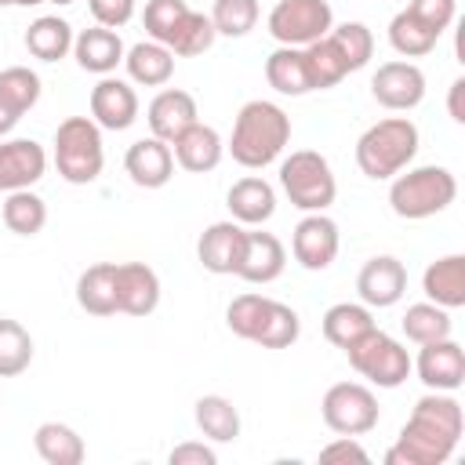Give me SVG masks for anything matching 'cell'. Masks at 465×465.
<instances>
[{
    "label": "cell",
    "mask_w": 465,
    "mask_h": 465,
    "mask_svg": "<svg viewBox=\"0 0 465 465\" xmlns=\"http://www.w3.org/2000/svg\"><path fill=\"white\" fill-rule=\"evenodd\" d=\"M465 432V411L450 392H425L403 421L396 443L385 450V465H443L458 450Z\"/></svg>",
    "instance_id": "obj_1"
},
{
    "label": "cell",
    "mask_w": 465,
    "mask_h": 465,
    "mask_svg": "<svg viewBox=\"0 0 465 465\" xmlns=\"http://www.w3.org/2000/svg\"><path fill=\"white\" fill-rule=\"evenodd\" d=\"M287 142H291V116L269 98H251L240 105L225 149L240 167L262 171L283 156Z\"/></svg>",
    "instance_id": "obj_2"
},
{
    "label": "cell",
    "mask_w": 465,
    "mask_h": 465,
    "mask_svg": "<svg viewBox=\"0 0 465 465\" xmlns=\"http://www.w3.org/2000/svg\"><path fill=\"white\" fill-rule=\"evenodd\" d=\"M418 145H421V134L411 116H385L356 138V167L374 182H389L403 167H411V160L418 156Z\"/></svg>",
    "instance_id": "obj_3"
},
{
    "label": "cell",
    "mask_w": 465,
    "mask_h": 465,
    "mask_svg": "<svg viewBox=\"0 0 465 465\" xmlns=\"http://www.w3.org/2000/svg\"><path fill=\"white\" fill-rule=\"evenodd\" d=\"M389 182H392L389 185V207H392L396 218H407V222L432 218V214L447 211L458 196V178L440 163L403 167Z\"/></svg>",
    "instance_id": "obj_4"
},
{
    "label": "cell",
    "mask_w": 465,
    "mask_h": 465,
    "mask_svg": "<svg viewBox=\"0 0 465 465\" xmlns=\"http://www.w3.org/2000/svg\"><path fill=\"white\" fill-rule=\"evenodd\" d=\"M58 178L69 185H91L105 167V145L102 127L91 116H65L54 131V153H51Z\"/></svg>",
    "instance_id": "obj_5"
},
{
    "label": "cell",
    "mask_w": 465,
    "mask_h": 465,
    "mask_svg": "<svg viewBox=\"0 0 465 465\" xmlns=\"http://www.w3.org/2000/svg\"><path fill=\"white\" fill-rule=\"evenodd\" d=\"M280 189L298 211H327L338 196V178L323 153L316 149H294L280 160Z\"/></svg>",
    "instance_id": "obj_6"
},
{
    "label": "cell",
    "mask_w": 465,
    "mask_h": 465,
    "mask_svg": "<svg viewBox=\"0 0 465 465\" xmlns=\"http://www.w3.org/2000/svg\"><path fill=\"white\" fill-rule=\"evenodd\" d=\"M341 352H345L349 367L378 389H400L411 378V352L381 327H371L367 334L349 341Z\"/></svg>",
    "instance_id": "obj_7"
},
{
    "label": "cell",
    "mask_w": 465,
    "mask_h": 465,
    "mask_svg": "<svg viewBox=\"0 0 465 465\" xmlns=\"http://www.w3.org/2000/svg\"><path fill=\"white\" fill-rule=\"evenodd\" d=\"M323 425L338 436H363L378 425V396L363 381H334L320 400Z\"/></svg>",
    "instance_id": "obj_8"
},
{
    "label": "cell",
    "mask_w": 465,
    "mask_h": 465,
    "mask_svg": "<svg viewBox=\"0 0 465 465\" xmlns=\"http://www.w3.org/2000/svg\"><path fill=\"white\" fill-rule=\"evenodd\" d=\"M265 25L280 47H309L331 33L334 11L327 0H276Z\"/></svg>",
    "instance_id": "obj_9"
},
{
    "label": "cell",
    "mask_w": 465,
    "mask_h": 465,
    "mask_svg": "<svg viewBox=\"0 0 465 465\" xmlns=\"http://www.w3.org/2000/svg\"><path fill=\"white\" fill-rule=\"evenodd\" d=\"M338 247H341V232H338V222L327 218L323 211H309L294 232H291V254L302 269L309 272H323L331 269V262L338 258Z\"/></svg>",
    "instance_id": "obj_10"
},
{
    "label": "cell",
    "mask_w": 465,
    "mask_h": 465,
    "mask_svg": "<svg viewBox=\"0 0 465 465\" xmlns=\"http://www.w3.org/2000/svg\"><path fill=\"white\" fill-rule=\"evenodd\" d=\"M411 374H418V381L432 392H454L465 385V349L454 338L425 341L411 360Z\"/></svg>",
    "instance_id": "obj_11"
},
{
    "label": "cell",
    "mask_w": 465,
    "mask_h": 465,
    "mask_svg": "<svg viewBox=\"0 0 465 465\" xmlns=\"http://www.w3.org/2000/svg\"><path fill=\"white\" fill-rule=\"evenodd\" d=\"M371 94L381 109H392V113H411L414 105H421L425 98V73L421 65L407 62V58H396V62H385L378 65V73L371 76Z\"/></svg>",
    "instance_id": "obj_12"
},
{
    "label": "cell",
    "mask_w": 465,
    "mask_h": 465,
    "mask_svg": "<svg viewBox=\"0 0 465 465\" xmlns=\"http://www.w3.org/2000/svg\"><path fill=\"white\" fill-rule=\"evenodd\" d=\"M356 294L371 309H389L407 294V265L392 254H374L356 272Z\"/></svg>",
    "instance_id": "obj_13"
},
{
    "label": "cell",
    "mask_w": 465,
    "mask_h": 465,
    "mask_svg": "<svg viewBox=\"0 0 465 465\" xmlns=\"http://www.w3.org/2000/svg\"><path fill=\"white\" fill-rule=\"evenodd\" d=\"M138 91L131 87V80H120V76H102L94 87H91V120L102 127V131H127L134 120H138Z\"/></svg>",
    "instance_id": "obj_14"
},
{
    "label": "cell",
    "mask_w": 465,
    "mask_h": 465,
    "mask_svg": "<svg viewBox=\"0 0 465 465\" xmlns=\"http://www.w3.org/2000/svg\"><path fill=\"white\" fill-rule=\"evenodd\" d=\"M47 174V153L36 138H0V193L33 189Z\"/></svg>",
    "instance_id": "obj_15"
},
{
    "label": "cell",
    "mask_w": 465,
    "mask_h": 465,
    "mask_svg": "<svg viewBox=\"0 0 465 465\" xmlns=\"http://www.w3.org/2000/svg\"><path fill=\"white\" fill-rule=\"evenodd\" d=\"M243 236H247V225L225 218V222H211L200 240H196V258L207 272L214 276H236L240 269V254H243Z\"/></svg>",
    "instance_id": "obj_16"
},
{
    "label": "cell",
    "mask_w": 465,
    "mask_h": 465,
    "mask_svg": "<svg viewBox=\"0 0 465 465\" xmlns=\"http://www.w3.org/2000/svg\"><path fill=\"white\" fill-rule=\"evenodd\" d=\"M124 171L138 189H163L174 178V153L163 138H138L124 153Z\"/></svg>",
    "instance_id": "obj_17"
},
{
    "label": "cell",
    "mask_w": 465,
    "mask_h": 465,
    "mask_svg": "<svg viewBox=\"0 0 465 465\" xmlns=\"http://www.w3.org/2000/svg\"><path fill=\"white\" fill-rule=\"evenodd\" d=\"M283 269H287V247L280 243V236L262 232L258 225H251L247 236H243V254H240L236 276L247 280V283H262L265 287V283L280 280Z\"/></svg>",
    "instance_id": "obj_18"
},
{
    "label": "cell",
    "mask_w": 465,
    "mask_h": 465,
    "mask_svg": "<svg viewBox=\"0 0 465 465\" xmlns=\"http://www.w3.org/2000/svg\"><path fill=\"white\" fill-rule=\"evenodd\" d=\"M160 305V276L145 262H116V312L149 316Z\"/></svg>",
    "instance_id": "obj_19"
},
{
    "label": "cell",
    "mask_w": 465,
    "mask_h": 465,
    "mask_svg": "<svg viewBox=\"0 0 465 465\" xmlns=\"http://www.w3.org/2000/svg\"><path fill=\"white\" fill-rule=\"evenodd\" d=\"M200 120V109H196V98L182 87H163L156 91V98L149 102L145 109V124H149V134L153 138H163L167 145L189 127Z\"/></svg>",
    "instance_id": "obj_20"
},
{
    "label": "cell",
    "mask_w": 465,
    "mask_h": 465,
    "mask_svg": "<svg viewBox=\"0 0 465 465\" xmlns=\"http://www.w3.org/2000/svg\"><path fill=\"white\" fill-rule=\"evenodd\" d=\"M171 153H174V163L189 174H207L222 163L225 156V142L222 134L211 127V124H189L174 142H171Z\"/></svg>",
    "instance_id": "obj_21"
},
{
    "label": "cell",
    "mask_w": 465,
    "mask_h": 465,
    "mask_svg": "<svg viewBox=\"0 0 465 465\" xmlns=\"http://www.w3.org/2000/svg\"><path fill=\"white\" fill-rule=\"evenodd\" d=\"M124 40L116 29H105V25H91V29H80L73 36V58L84 73H94V76H109L120 62H124Z\"/></svg>",
    "instance_id": "obj_22"
},
{
    "label": "cell",
    "mask_w": 465,
    "mask_h": 465,
    "mask_svg": "<svg viewBox=\"0 0 465 465\" xmlns=\"http://www.w3.org/2000/svg\"><path fill=\"white\" fill-rule=\"evenodd\" d=\"M225 207H229V218L240 222V225H265L272 214H276V189L258 178V174H247L240 182L229 185L225 193Z\"/></svg>",
    "instance_id": "obj_23"
},
{
    "label": "cell",
    "mask_w": 465,
    "mask_h": 465,
    "mask_svg": "<svg viewBox=\"0 0 465 465\" xmlns=\"http://www.w3.org/2000/svg\"><path fill=\"white\" fill-rule=\"evenodd\" d=\"M421 291L429 302L443 309H461L465 305V254H443L429 262L421 272Z\"/></svg>",
    "instance_id": "obj_24"
},
{
    "label": "cell",
    "mask_w": 465,
    "mask_h": 465,
    "mask_svg": "<svg viewBox=\"0 0 465 465\" xmlns=\"http://www.w3.org/2000/svg\"><path fill=\"white\" fill-rule=\"evenodd\" d=\"M124 69L138 87H163L174 76V54L156 40H138L124 51Z\"/></svg>",
    "instance_id": "obj_25"
},
{
    "label": "cell",
    "mask_w": 465,
    "mask_h": 465,
    "mask_svg": "<svg viewBox=\"0 0 465 465\" xmlns=\"http://www.w3.org/2000/svg\"><path fill=\"white\" fill-rule=\"evenodd\" d=\"M76 305L91 316L116 312V262H94L76 276Z\"/></svg>",
    "instance_id": "obj_26"
},
{
    "label": "cell",
    "mask_w": 465,
    "mask_h": 465,
    "mask_svg": "<svg viewBox=\"0 0 465 465\" xmlns=\"http://www.w3.org/2000/svg\"><path fill=\"white\" fill-rule=\"evenodd\" d=\"M265 80L276 94H291V98L309 94L312 80H309V65H305V47H276L265 58Z\"/></svg>",
    "instance_id": "obj_27"
},
{
    "label": "cell",
    "mask_w": 465,
    "mask_h": 465,
    "mask_svg": "<svg viewBox=\"0 0 465 465\" xmlns=\"http://www.w3.org/2000/svg\"><path fill=\"white\" fill-rule=\"evenodd\" d=\"M193 418H196V429L211 440V443H236L240 436V411L229 396L222 392H207L193 403Z\"/></svg>",
    "instance_id": "obj_28"
},
{
    "label": "cell",
    "mask_w": 465,
    "mask_h": 465,
    "mask_svg": "<svg viewBox=\"0 0 465 465\" xmlns=\"http://www.w3.org/2000/svg\"><path fill=\"white\" fill-rule=\"evenodd\" d=\"M33 447L47 465H80L87 458L84 436L65 421H40L33 432Z\"/></svg>",
    "instance_id": "obj_29"
},
{
    "label": "cell",
    "mask_w": 465,
    "mask_h": 465,
    "mask_svg": "<svg viewBox=\"0 0 465 465\" xmlns=\"http://www.w3.org/2000/svg\"><path fill=\"white\" fill-rule=\"evenodd\" d=\"M73 25L58 15H40L25 29V51L40 62H62L73 51Z\"/></svg>",
    "instance_id": "obj_30"
},
{
    "label": "cell",
    "mask_w": 465,
    "mask_h": 465,
    "mask_svg": "<svg viewBox=\"0 0 465 465\" xmlns=\"http://www.w3.org/2000/svg\"><path fill=\"white\" fill-rule=\"evenodd\" d=\"M374 323V309L363 305V302H334L327 312H323V338L334 345V349H345L349 341H356L360 334H367Z\"/></svg>",
    "instance_id": "obj_31"
},
{
    "label": "cell",
    "mask_w": 465,
    "mask_h": 465,
    "mask_svg": "<svg viewBox=\"0 0 465 465\" xmlns=\"http://www.w3.org/2000/svg\"><path fill=\"white\" fill-rule=\"evenodd\" d=\"M0 218L15 236H36L47 225V203L33 189H15V193H4Z\"/></svg>",
    "instance_id": "obj_32"
},
{
    "label": "cell",
    "mask_w": 465,
    "mask_h": 465,
    "mask_svg": "<svg viewBox=\"0 0 465 465\" xmlns=\"http://www.w3.org/2000/svg\"><path fill=\"white\" fill-rule=\"evenodd\" d=\"M400 327H403L407 341H414V345L450 338V331H454V323H450V309H443V305H436V302H429V298L407 305Z\"/></svg>",
    "instance_id": "obj_33"
},
{
    "label": "cell",
    "mask_w": 465,
    "mask_h": 465,
    "mask_svg": "<svg viewBox=\"0 0 465 465\" xmlns=\"http://www.w3.org/2000/svg\"><path fill=\"white\" fill-rule=\"evenodd\" d=\"M214 40H218V33H214V25H211V15L189 7L185 18L174 25V33H171V40H167L163 47H171L174 58H196V54L211 51Z\"/></svg>",
    "instance_id": "obj_34"
},
{
    "label": "cell",
    "mask_w": 465,
    "mask_h": 465,
    "mask_svg": "<svg viewBox=\"0 0 465 465\" xmlns=\"http://www.w3.org/2000/svg\"><path fill=\"white\" fill-rule=\"evenodd\" d=\"M436 40H440V36H436L429 25H421L407 7L396 11L392 22H389V44H392V51H396L400 58H425V54L436 47Z\"/></svg>",
    "instance_id": "obj_35"
},
{
    "label": "cell",
    "mask_w": 465,
    "mask_h": 465,
    "mask_svg": "<svg viewBox=\"0 0 465 465\" xmlns=\"http://www.w3.org/2000/svg\"><path fill=\"white\" fill-rule=\"evenodd\" d=\"M298 334H302V316L291 305L269 298V309L262 316V327L254 334V345H262V349H291L298 341Z\"/></svg>",
    "instance_id": "obj_36"
},
{
    "label": "cell",
    "mask_w": 465,
    "mask_h": 465,
    "mask_svg": "<svg viewBox=\"0 0 465 465\" xmlns=\"http://www.w3.org/2000/svg\"><path fill=\"white\" fill-rule=\"evenodd\" d=\"M33 363V334L11 320L0 316V378H18Z\"/></svg>",
    "instance_id": "obj_37"
},
{
    "label": "cell",
    "mask_w": 465,
    "mask_h": 465,
    "mask_svg": "<svg viewBox=\"0 0 465 465\" xmlns=\"http://www.w3.org/2000/svg\"><path fill=\"white\" fill-rule=\"evenodd\" d=\"M40 76L29 69V65H7L0 69V102L15 113V116H25L36 102H40Z\"/></svg>",
    "instance_id": "obj_38"
},
{
    "label": "cell",
    "mask_w": 465,
    "mask_h": 465,
    "mask_svg": "<svg viewBox=\"0 0 465 465\" xmlns=\"http://www.w3.org/2000/svg\"><path fill=\"white\" fill-rule=\"evenodd\" d=\"M305 65H309V80H312V91H327V87H338L345 76H349V65L341 62L338 47L331 44V36L316 40L305 47Z\"/></svg>",
    "instance_id": "obj_39"
},
{
    "label": "cell",
    "mask_w": 465,
    "mask_h": 465,
    "mask_svg": "<svg viewBox=\"0 0 465 465\" xmlns=\"http://www.w3.org/2000/svg\"><path fill=\"white\" fill-rule=\"evenodd\" d=\"M331 44L338 47L341 62L349 65V73L363 69L374 54V33L363 25V22H341V25H331Z\"/></svg>",
    "instance_id": "obj_40"
},
{
    "label": "cell",
    "mask_w": 465,
    "mask_h": 465,
    "mask_svg": "<svg viewBox=\"0 0 465 465\" xmlns=\"http://www.w3.org/2000/svg\"><path fill=\"white\" fill-rule=\"evenodd\" d=\"M258 0H214L211 7V25L218 36H247L254 25H258Z\"/></svg>",
    "instance_id": "obj_41"
},
{
    "label": "cell",
    "mask_w": 465,
    "mask_h": 465,
    "mask_svg": "<svg viewBox=\"0 0 465 465\" xmlns=\"http://www.w3.org/2000/svg\"><path fill=\"white\" fill-rule=\"evenodd\" d=\"M265 309H269V298H265V294H258V291L236 294V298L229 302V309H225V327H229L236 338L254 341V334H258V327H262Z\"/></svg>",
    "instance_id": "obj_42"
},
{
    "label": "cell",
    "mask_w": 465,
    "mask_h": 465,
    "mask_svg": "<svg viewBox=\"0 0 465 465\" xmlns=\"http://www.w3.org/2000/svg\"><path fill=\"white\" fill-rule=\"evenodd\" d=\"M189 4L185 0H145V11H142V25L149 33V40L156 44H167L174 25L185 18Z\"/></svg>",
    "instance_id": "obj_43"
},
{
    "label": "cell",
    "mask_w": 465,
    "mask_h": 465,
    "mask_svg": "<svg viewBox=\"0 0 465 465\" xmlns=\"http://www.w3.org/2000/svg\"><path fill=\"white\" fill-rule=\"evenodd\" d=\"M407 11H411L421 25H429L436 36H443V33L454 25V18H458V0H411Z\"/></svg>",
    "instance_id": "obj_44"
},
{
    "label": "cell",
    "mask_w": 465,
    "mask_h": 465,
    "mask_svg": "<svg viewBox=\"0 0 465 465\" xmlns=\"http://www.w3.org/2000/svg\"><path fill=\"white\" fill-rule=\"evenodd\" d=\"M87 7L94 25H105V29H120L134 18V0H87Z\"/></svg>",
    "instance_id": "obj_45"
},
{
    "label": "cell",
    "mask_w": 465,
    "mask_h": 465,
    "mask_svg": "<svg viewBox=\"0 0 465 465\" xmlns=\"http://www.w3.org/2000/svg\"><path fill=\"white\" fill-rule=\"evenodd\" d=\"M167 461L171 465H218V450L203 440H185V443L171 447Z\"/></svg>",
    "instance_id": "obj_46"
},
{
    "label": "cell",
    "mask_w": 465,
    "mask_h": 465,
    "mask_svg": "<svg viewBox=\"0 0 465 465\" xmlns=\"http://www.w3.org/2000/svg\"><path fill=\"white\" fill-rule=\"evenodd\" d=\"M320 461H360V465H367L371 454L360 443V436H338L327 447H320Z\"/></svg>",
    "instance_id": "obj_47"
},
{
    "label": "cell",
    "mask_w": 465,
    "mask_h": 465,
    "mask_svg": "<svg viewBox=\"0 0 465 465\" xmlns=\"http://www.w3.org/2000/svg\"><path fill=\"white\" fill-rule=\"evenodd\" d=\"M447 113L454 124H465V76H458L447 91Z\"/></svg>",
    "instance_id": "obj_48"
},
{
    "label": "cell",
    "mask_w": 465,
    "mask_h": 465,
    "mask_svg": "<svg viewBox=\"0 0 465 465\" xmlns=\"http://www.w3.org/2000/svg\"><path fill=\"white\" fill-rule=\"evenodd\" d=\"M18 120H22V116H15V113H11V109L0 102V138H7V134L15 131V124H18Z\"/></svg>",
    "instance_id": "obj_49"
},
{
    "label": "cell",
    "mask_w": 465,
    "mask_h": 465,
    "mask_svg": "<svg viewBox=\"0 0 465 465\" xmlns=\"http://www.w3.org/2000/svg\"><path fill=\"white\" fill-rule=\"evenodd\" d=\"M40 4H47V0H11V7H40Z\"/></svg>",
    "instance_id": "obj_50"
},
{
    "label": "cell",
    "mask_w": 465,
    "mask_h": 465,
    "mask_svg": "<svg viewBox=\"0 0 465 465\" xmlns=\"http://www.w3.org/2000/svg\"><path fill=\"white\" fill-rule=\"evenodd\" d=\"M47 4H58V7H69V4H76V0H47Z\"/></svg>",
    "instance_id": "obj_51"
},
{
    "label": "cell",
    "mask_w": 465,
    "mask_h": 465,
    "mask_svg": "<svg viewBox=\"0 0 465 465\" xmlns=\"http://www.w3.org/2000/svg\"><path fill=\"white\" fill-rule=\"evenodd\" d=\"M0 7H11V0H0Z\"/></svg>",
    "instance_id": "obj_52"
}]
</instances>
